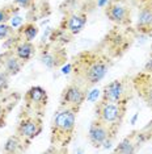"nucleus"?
Listing matches in <instances>:
<instances>
[{"mask_svg":"<svg viewBox=\"0 0 152 154\" xmlns=\"http://www.w3.org/2000/svg\"><path fill=\"white\" fill-rule=\"evenodd\" d=\"M136 134L138 133H133V134L129 136V137L123 138L122 141L117 145V148L114 149V152L115 153H122V154L135 153L136 152V146H138V142L135 141Z\"/></svg>","mask_w":152,"mask_h":154,"instance_id":"17","label":"nucleus"},{"mask_svg":"<svg viewBox=\"0 0 152 154\" xmlns=\"http://www.w3.org/2000/svg\"><path fill=\"white\" fill-rule=\"evenodd\" d=\"M126 109L127 104H121V103H112V101L106 100H100L96 104V119L106 125L113 136L117 134L119 131V127L122 124L123 119L126 116Z\"/></svg>","mask_w":152,"mask_h":154,"instance_id":"3","label":"nucleus"},{"mask_svg":"<svg viewBox=\"0 0 152 154\" xmlns=\"http://www.w3.org/2000/svg\"><path fill=\"white\" fill-rule=\"evenodd\" d=\"M113 137H114L113 133L110 132V129L106 127L104 122L97 120V119H96L95 121H92L91 127L88 129V140L93 148L106 146L108 142H110V140Z\"/></svg>","mask_w":152,"mask_h":154,"instance_id":"8","label":"nucleus"},{"mask_svg":"<svg viewBox=\"0 0 152 154\" xmlns=\"http://www.w3.org/2000/svg\"><path fill=\"white\" fill-rule=\"evenodd\" d=\"M13 15V9L9 7H4V8H0V24L8 23L12 19Z\"/></svg>","mask_w":152,"mask_h":154,"instance_id":"19","label":"nucleus"},{"mask_svg":"<svg viewBox=\"0 0 152 154\" xmlns=\"http://www.w3.org/2000/svg\"><path fill=\"white\" fill-rule=\"evenodd\" d=\"M105 15L117 25H129L131 23L130 8L122 0H110L105 8Z\"/></svg>","mask_w":152,"mask_h":154,"instance_id":"6","label":"nucleus"},{"mask_svg":"<svg viewBox=\"0 0 152 154\" xmlns=\"http://www.w3.org/2000/svg\"><path fill=\"white\" fill-rule=\"evenodd\" d=\"M133 80L127 78H121L112 80L105 86L102 91V100L112 101V103L127 104L129 100L133 97Z\"/></svg>","mask_w":152,"mask_h":154,"instance_id":"4","label":"nucleus"},{"mask_svg":"<svg viewBox=\"0 0 152 154\" xmlns=\"http://www.w3.org/2000/svg\"><path fill=\"white\" fill-rule=\"evenodd\" d=\"M136 26L140 32L148 33L152 29V4L147 3L140 8L139 15H138Z\"/></svg>","mask_w":152,"mask_h":154,"instance_id":"15","label":"nucleus"},{"mask_svg":"<svg viewBox=\"0 0 152 154\" xmlns=\"http://www.w3.org/2000/svg\"><path fill=\"white\" fill-rule=\"evenodd\" d=\"M134 91L150 108H152V74L144 71L136 74L133 79Z\"/></svg>","mask_w":152,"mask_h":154,"instance_id":"9","label":"nucleus"},{"mask_svg":"<svg viewBox=\"0 0 152 154\" xmlns=\"http://www.w3.org/2000/svg\"><path fill=\"white\" fill-rule=\"evenodd\" d=\"M38 32H39V29H38L37 25H34L33 23H26V24H24V25L20 28L19 34L21 36L22 40H25V41H33L34 38L37 37Z\"/></svg>","mask_w":152,"mask_h":154,"instance_id":"18","label":"nucleus"},{"mask_svg":"<svg viewBox=\"0 0 152 154\" xmlns=\"http://www.w3.org/2000/svg\"><path fill=\"white\" fill-rule=\"evenodd\" d=\"M8 85H9V75L5 71L0 70V92H3V91L8 88Z\"/></svg>","mask_w":152,"mask_h":154,"instance_id":"21","label":"nucleus"},{"mask_svg":"<svg viewBox=\"0 0 152 154\" xmlns=\"http://www.w3.org/2000/svg\"><path fill=\"white\" fill-rule=\"evenodd\" d=\"M15 33V29L12 26H9L7 23L0 24V38L4 40V38H9L12 34Z\"/></svg>","mask_w":152,"mask_h":154,"instance_id":"20","label":"nucleus"},{"mask_svg":"<svg viewBox=\"0 0 152 154\" xmlns=\"http://www.w3.org/2000/svg\"><path fill=\"white\" fill-rule=\"evenodd\" d=\"M41 132H42V120L37 116H32V115L21 116L16 128L17 134L28 141H32L33 138H36L38 134H41Z\"/></svg>","mask_w":152,"mask_h":154,"instance_id":"7","label":"nucleus"},{"mask_svg":"<svg viewBox=\"0 0 152 154\" xmlns=\"http://www.w3.org/2000/svg\"><path fill=\"white\" fill-rule=\"evenodd\" d=\"M144 71H147V72H150V74H152V55H151V58H150V61L146 63V66H144Z\"/></svg>","mask_w":152,"mask_h":154,"instance_id":"24","label":"nucleus"},{"mask_svg":"<svg viewBox=\"0 0 152 154\" xmlns=\"http://www.w3.org/2000/svg\"><path fill=\"white\" fill-rule=\"evenodd\" d=\"M64 32L71 34V36H76L81 32L87 25V15L81 12H74L68 15L64 19Z\"/></svg>","mask_w":152,"mask_h":154,"instance_id":"13","label":"nucleus"},{"mask_svg":"<svg viewBox=\"0 0 152 154\" xmlns=\"http://www.w3.org/2000/svg\"><path fill=\"white\" fill-rule=\"evenodd\" d=\"M12 50L15 51V54L21 59L24 63L30 61L34 57V54H36V46H34V44L32 41H25V40L19 41L12 48Z\"/></svg>","mask_w":152,"mask_h":154,"instance_id":"14","label":"nucleus"},{"mask_svg":"<svg viewBox=\"0 0 152 154\" xmlns=\"http://www.w3.org/2000/svg\"><path fill=\"white\" fill-rule=\"evenodd\" d=\"M30 141H28V140L22 138L21 136H19L16 133V134L11 136V137L7 138V141L4 143V152L5 153H21L25 150V145L26 143H29Z\"/></svg>","mask_w":152,"mask_h":154,"instance_id":"16","label":"nucleus"},{"mask_svg":"<svg viewBox=\"0 0 152 154\" xmlns=\"http://www.w3.org/2000/svg\"><path fill=\"white\" fill-rule=\"evenodd\" d=\"M41 62L49 69H58L67 61V53L64 49L58 48L57 45H47L41 53Z\"/></svg>","mask_w":152,"mask_h":154,"instance_id":"10","label":"nucleus"},{"mask_svg":"<svg viewBox=\"0 0 152 154\" xmlns=\"http://www.w3.org/2000/svg\"><path fill=\"white\" fill-rule=\"evenodd\" d=\"M9 112V108L7 107V104L4 101H0V127L4 125V121H5V117Z\"/></svg>","mask_w":152,"mask_h":154,"instance_id":"22","label":"nucleus"},{"mask_svg":"<svg viewBox=\"0 0 152 154\" xmlns=\"http://www.w3.org/2000/svg\"><path fill=\"white\" fill-rule=\"evenodd\" d=\"M109 67L110 61L108 57L93 50L81 51L71 62L74 82L84 87L87 91L105 78Z\"/></svg>","mask_w":152,"mask_h":154,"instance_id":"1","label":"nucleus"},{"mask_svg":"<svg viewBox=\"0 0 152 154\" xmlns=\"http://www.w3.org/2000/svg\"><path fill=\"white\" fill-rule=\"evenodd\" d=\"M87 90L76 82L70 83L67 87H64L63 92L60 96V107L71 108L75 112L80 109L83 103L87 99Z\"/></svg>","mask_w":152,"mask_h":154,"instance_id":"5","label":"nucleus"},{"mask_svg":"<svg viewBox=\"0 0 152 154\" xmlns=\"http://www.w3.org/2000/svg\"><path fill=\"white\" fill-rule=\"evenodd\" d=\"M76 113L77 112L71 108L60 107L58 113L54 116L50 137L54 146H67L71 142L76 127Z\"/></svg>","mask_w":152,"mask_h":154,"instance_id":"2","label":"nucleus"},{"mask_svg":"<svg viewBox=\"0 0 152 154\" xmlns=\"http://www.w3.org/2000/svg\"><path fill=\"white\" fill-rule=\"evenodd\" d=\"M24 62L15 54V51L7 50L3 54H0V70L5 71L9 76L17 75L22 69Z\"/></svg>","mask_w":152,"mask_h":154,"instance_id":"12","label":"nucleus"},{"mask_svg":"<svg viewBox=\"0 0 152 154\" xmlns=\"http://www.w3.org/2000/svg\"><path fill=\"white\" fill-rule=\"evenodd\" d=\"M34 0H13V4L20 7V8H30L33 5Z\"/></svg>","mask_w":152,"mask_h":154,"instance_id":"23","label":"nucleus"},{"mask_svg":"<svg viewBox=\"0 0 152 154\" xmlns=\"http://www.w3.org/2000/svg\"><path fill=\"white\" fill-rule=\"evenodd\" d=\"M24 100H25L26 107L29 109H32L33 112H37V113H41L47 106V92L46 90L39 86L30 87L26 91Z\"/></svg>","mask_w":152,"mask_h":154,"instance_id":"11","label":"nucleus"},{"mask_svg":"<svg viewBox=\"0 0 152 154\" xmlns=\"http://www.w3.org/2000/svg\"><path fill=\"white\" fill-rule=\"evenodd\" d=\"M43 2H45V0H43ZM46 2H47V0H46Z\"/></svg>","mask_w":152,"mask_h":154,"instance_id":"25","label":"nucleus"}]
</instances>
